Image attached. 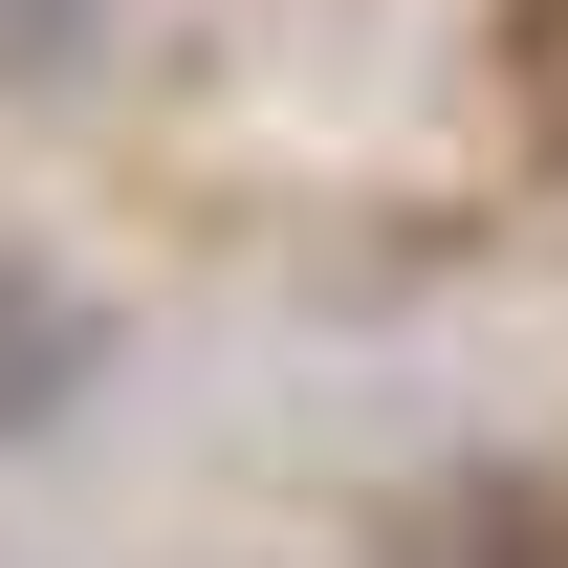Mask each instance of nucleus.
<instances>
[{"mask_svg": "<svg viewBox=\"0 0 568 568\" xmlns=\"http://www.w3.org/2000/svg\"><path fill=\"white\" fill-rule=\"evenodd\" d=\"M394 568H568V481H459V503H416Z\"/></svg>", "mask_w": 568, "mask_h": 568, "instance_id": "nucleus-1", "label": "nucleus"}, {"mask_svg": "<svg viewBox=\"0 0 568 568\" xmlns=\"http://www.w3.org/2000/svg\"><path fill=\"white\" fill-rule=\"evenodd\" d=\"M67 394H88V306H67V284H0V437L67 416Z\"/></svg>", "mask_w": 568, "mask_h": 568, "instance_id": "nucleus-2", "label": "nucleus"}, {"mask_svg": "<svg viewBox=\"0 0 568 568\" xmlns=\"http://www.w3.org/2000/svg\"><path fill=\"white\" fill-rule=\"evenodd\" d=\"M88 44H110V0H0V67H22V88L88 67Z\"/></svg>", "mask_w": 568, "mask_h": 568, "instance_id": "nucleus-3", "label": "nucleus"}]
</instances>
